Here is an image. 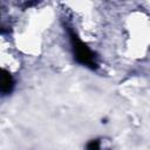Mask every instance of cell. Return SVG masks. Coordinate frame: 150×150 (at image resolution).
Returning a JSON list of instances; mask_svg holds the SVG:
<instances>
[{"label":"cell","mask_w":150,"mask_h":150,"mask_svg":"<svg viewBox=\"0 0 150 150\" xmlns=\"http://www.w3.org/2000/svg\"><path fill=\"white\" fill-rule=\"evenodd\" d=\"M70 40H71V45H73V49H74V55L76 57V60L88 67L95 68L97 66L94 53L79 39V36L71 30L70 32Z\"/></svg>","instance_id":"cell-1"},{"label":"cell","mask_w":150,"mask_h":150,"mask_svg":"<svg viewBox=\"0 0 150 150\" xmlns=\"http://www.w3.org/2000/svg\"><path fill=\"white\" fill-rule=\"evenodd\" d=\"M13 88V79L9 73L0 70V93L8 94Z\"/></svg>","instance_id":"cell-2"},{"label":"cell","mask_w":150,"mask_h":150,"mask_svg":"<svg viewBox=\"0 0 150 150\" xmlns=\"http://www.w3.org/2000/svg\"><path fill=\"white\" fill-rule=\"evenodd\" d=\"M87 150H105L101 139H93L87 144Z\"/></svg>","instance_id":"cell-3"}]
</instances>
